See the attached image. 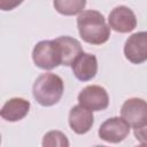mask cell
<instances>
[{
  "instance_id": "obj_11",
  "label": "cell",
  "mask_w": 147,
  "mask_h": 147,
  "mask_svg": "<svg viewBox=\"0 0 147 147\" xmlns=\"http://www.w3.org/2000/svg\"><path fill=\"white\" fill-rule=\"evenodd\" d=\"M30 110V102L23 98H11L0 109V117L7 122H18L23 119Z\"/></svg>"
},
{
  "instance_id": "obj_4",
  "label": "cell",
  "mask_w": 147,
  "mask_h": 147,
  "mask_svg": "<svg viewBox=\"0 0 147 147\" xmlns=\"http://www.w3.org/2000/svg\"><path fill=\"white\" fill-rule=\"evenodd\" d=\"M121 116L133 129L145 127L147 125L146 101L140 98L127 99L121 108Z\"/></svg>"
},
{
  "instance_id": "obj_3",
  "label": "cell",
  "mask_w": 147,
  "mask_h": 147,
  "mask_svg": "<svg viewBox=\"0 0 147 147\" xmlns=\"http://www.w3.org/2000/svg\"><path fill=\"white\" fill-rule=\"evenodd\" d=\"M32 60L34 64L44 70H52L61 65V53L56 41L41 40L32 51Z\"/></svg>"
},
{
  "instance_id": "obj_1",
  "label": "cell",
  "mask_w": 147,
  "mask_h": 147,
  "mask_svg": "<svg viewBox=\"0 0 147 147\" xmlns=\"http://www.w3.org/2000/svg\"><path fill=\"white\" fill-rule=\"evenodd\" d=\"M80 38L91 45H102L110 37V28L105 16L98 10H83L77 17Z\"/></svg>"
},
{
  "instance_id": "obj_14",
  "label": "cell",
  "mask_w": 147,
  "mask_h": 147,
  "mask_svg": "<svg viewBox=\"0 0 147 147\" xmlns=\"http://www.w3.org/2000/svg\"><path fill=\"white\" fill-rule=\"evenodd\" d=\"M42 146L44 147H54V146L68 147L69 140L65 137V134L62 133L61 131H49L42 138Z\"/></svg>"
},
{
  "instance_id": "obj_10",
  "label": "cell",
  "mask_w": 147,
  "mask_h": 147,
  "mask_svg": "<svg viewBox=\"0 0 147 147\" xmlns=\"http://www.w3.org/2000/svg\"><path fill=\"white\" fill-rule=\"evenodd\" d=\"M94 123V116L92 110L77 105L70 109L69 125L71 130L77 134H85L91 130Z\"/></svg>"
},
{
  "instance_id": "obj_12",
  "label": "cell",
  "mask_w": 147,
  "mask_h": 147,
  "mask_svg": "<svg viewBox=\"0 0 147 147\" xmlns=\"http://www.w3.org/2000/svg\"><path fill=\"white\" fill-rule=\"evenodd\" d=\"M60 48L61 53V65L69 67L76 60V57L83 52L80 42L69 36H62L54 39Z\"/></svg>"
},
{
  "instance_id": "obj_13",
  "label": "cell",
  "mask_w": 147,
  "mask_h": 147,
  "mask_svg": "<svg viewBox=\"0 0 147 147\" xmlns=\"http://www.w3.org/2000/svg\"><path fill=\"white\" fill-rule=\"evenodd\" d=\"M53 6L61 15L74 16L83 11L86 0H53Z\"/></svg>"
},
{
  "instance_id": "obj_7",
  "label": "cell",
  "mask_w": 147,
  "mask_h": 147,
  "mask_svg": "<svg viewBox=\"0 0 147 147\" xmlns=\"http://www.w3.org/2000/svg\"><path fill=\"white\" fill-rule=\"evenodd\" d=\"M108 25L116 32L127 33L136 29L137 17L129 7L117 6L109 13Z\"/></svg>"
},
{
  "instance_id": "obj_15",
  "label": "cell",
  "mask_w": 147,
  "mask_h": 147,
  "mask_svg": "<svg viewBox=\"0 0 147 147\" xmlns=\"http://www.w3.org/2000/svg\"><path fill=\"white\" fill-rule=\"evenodd\" d=\"M24 0H0V10L8 11L18 7Z\"/></svg>"
},
{
  "instance_id": "obj_2",
  "label": "cell",
  "mask_w": 147,
  "mask_h": 147,
  "mask_svg": "<svg viewBox=\"0 0 147 147\" xmlns=\"http://www.w3.org/2000/svg\"><path fill=\"white\" fill-rule=\"evenodd\" d=\"M64 91V84L60 76L46 72L40 75L33 84L32 93L36 101L44 106V107H51L56 105Z\"/></svg>"
},
{
  "instance_id": "obj_16",
  "label": "cell",
  "mask_w": 147,
  "mask_h": 147,
  "mask_svg": "<svg viewBox=\"0 0 147 147\" xmlns=\"http://www.w3.org/2000/svg\"><path fill=\"white\" fill-rule=\"evenodd\" d=\"M0 144H1V134H0Z\"/></svg>"
},
{
  "instance_id": "obj_8",
  "label": "cell",
  "mask_w": 147,
  "mask_h": 147,
  "mask_svg": "<svg viewBox=\"0 0 147 147\" xmlns=\"http://www.w3.org/2000/svg\"><path fill=\"white\" fill-rule=\"evenodd\" d=\"M124 55L133 64H140L147 60V33L145 31L133 33L127 38Z\"/></svg>"
},
{
  "instance_id": "obj_9",
  "label": "cell",
  "mask_w": 147,
  "mask_h": 147,
  "mask_svg": "<svg viewBox=\"0 0 147 147\" xmlns=\"http://www.w3.org/2000/svg\"><path fill=\"white\" fill-rule=\"evenodd\" d=\"M70 67L78 80L88 82L93 79L98 72V60L95 55L82 52Z\"/></svg>"
},
{
  "instance_id": "obj_6",
  "label": "cell",
  "mask_w": 147,
  "mask_h": 147,
  "mask_svg": "<svg viewBox=\"0 0 147 147\" xmlns=\"http://www.w3.org/2000/svg\"><path fill=\"white\" fill-rule=\"evenodd\" d=\"M130 125L122 117H110L105 121L98 131L99 138L103 141L117 144L123 141L130 133Z\"/></svg>"
},
{
  "instance_id": "obj_5",
  "label": "cell",
  "mask_w": 147,
  "mask_h": 147,
  "mask_svg": "<svg viewBox=\"0 0 147 147\" xmlns=\"http://www.w3.org/2000/svg\"><path fill=\"white\" fill-rule=\"evenodd\" d=\"M78 102L80 106L92 111H100L108 107L109 95L105 87L99 85H88L78 94Z\"/></svg>"
}]
</instances>
